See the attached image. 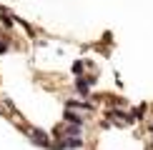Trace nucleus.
Returning <instances> with one entry per match:
<instances>
[{
	"label": "nucleus",
	"instance_id": "nucleus-5",
	"mask_svg": "<svg viewBox=\"0 0 153 150\" xmlns=\"http://www.w3.org/2000/svg\"><path fill=\"white\" fill-rule=\"evenodd\" d=\"M83 68H85V62H83V60H75L73 68H71V73L75 75V78H83Z\"/></svg>",
	"mask_w": 153,
	"mask_h": 150
},
{
	"label": "nucleus",
	"instance_id": "nucleus-2",
	"mask_svg": "<svg viewBox=\"0 0 153 150\" xmlns=\"http://www.w3.org/2000/svg\"><path fill=\"white\" fill-rule=\"evenodd\" d=\"M91 83H93V78H75V95H80V98H88L91 95Z\"/></svg>",
	"mask_w": 153,
	"mask_h": 150
},
{
	"label": "nucleus",
	"instance_id": "nucleus-1",
	"mask_svg": "<svg viewBox=\"0 0 153 150\" xmlns=\"http://www.w3.org/2000/svg\"><path fill=\"white\" fill-rule=\"evenodd\" d=\"M53 150H75V148H83V140L80 138H65L63 143H55V145H50Z\"/></svg>",
	"mask_w": 153,
	"mask_h": 150
},
{
	"label": "nucleus",
	"instance_id": "nucleus-7",
	"mask_svg": "<svg viewBox=\"0 0 153 150\" xmlns=\"http://www.w3.org/2000/svg\"><path fill=\"white\" fill-rule=\"evenodd\" d=\"M151 133H153V123H151Z\"/></svg>",
	"mask_w": 153,
	"mask_h": 150
},
{
	"label": "nucleus",
	"instance_id": "nucleus-8",
	"mask_svg": "<svg viewBox=\"0 0 153 150\" xmlns=\"http://www.w3.org/2000/svg\"><path fill=\"white\" fill-rule=\"evenodd\" d=\"M148 150H153V145H151V148H148Z\"/></svg>",
	"mask_w": 153,
	"mask_h": 150
},
{
	"label": "nucleus",
	"instance_id": "nucleus-3",
	"mask_svg": "<svg viewBox=\"0 0 153 150\" xmlns=\"http://www.w3.org/2000/svg\"><path fill=\"white\" fill-rule=\"evenodd\" d=\"M30 138H33V143H38L40 148H50V140H48V135H45V130H40V128H35L33 133H30Z\"/></svg>",
	"mask_w": 153,
	"mask_h": 150
},
{
	"label": "nucleus",
	"instance_id": "nucleus-4",
	"mask_svg": "<svg viewBox=\"0 0 153 150\" xmlns=\"http://www.w3.org/2000/svg\"><path fill=\"white\" fill-rule=\"evenodd\" d=\"M63 118H65L71 125H83V120H80V115H75V112H71V110H65L63 112Z\"/></svg>",
	"mask_w": 153,
	"mask_h": 150
},
{
	"label": "nucleus",
	"instance_id": "nucleus-6",
	"mask_svg": "<svg viewBox=\"0 0 153 150\" xmlns=\"http://www.w3.org/2000/svg\"><path fill=\"white\" fill-rule=\"evenodd\" d=\"M8 48H10V43H8V40H0V55L8 53Z\"/></svg>",
	"mask_w": 153,
	"mask_h": 150
}]
</instances>
